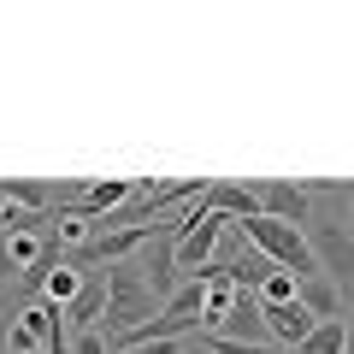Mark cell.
I'll list each match as a JSON object with an SVG mask.
<instances>
[{
  "label": "cell",
  "instance_id": "obj_1",
  "mask_svg": "<svg viewBox=\"0 0 354 354\" xmlns=\"http://www.w3.org/2000/svg\"><path fill=\"white\" fill-rule=\"evenodd\" d=\"M242 236H248V248H260L266 260L278 266V272H290V278H325L319 272V254H313V236H307L301 225H283V218H248V225H236Z\"/></svg>",
  "mask_w": 354,
  "mask_h": 354
},
{
  "label": "cell",
  "instance_id": "obj_2",
  "mask_svg": "<svg viewBox=\"0 0 354 354\" xmlns=\"http://www.w3.org/2000/svg\"><path fill=\"white\" fill-rule=\"evenodd\" d=\"M136 272H142V283H148V295H153L160 307L171 301L177 290H183V283H177V272H183V266H177V218H171V225H153V230H148Z\"/></svg>",
  "mask_w": 354,
  "mask_h": 354
},
{
  "label": "cell",
  "instance_id": "obj_3",
  "mask_svg": "<svg viewBox=\"0 0 354 354\" xmlns=\"http://www.w3.org/2000/svg\"><path fill=\"white\" fill-rule=\"evenodd\" d=\"M307 236H313L319 272L330 283H354V230H342V218H337V225H313Z\"/></svg>",
  "mask_w": 354,
  "mask_h": 354
},
{
  "label": "cell",
  "instance_id": "obj_4",
  "mask_svg": "<svg viewBox=\"0 0 354 354\" xmlns=\"http://www.w3.org/2000/svg\"><path fill=\"white\" fill-rule=\"evenodd\" d=\"M260 213L283 225H313V189L307 183H260Z\"/></svg>",
  "mask_w": 354,
  "mask_h": 354
},
{
  "label": "cell",
  "instance_id": "obj_5",
  "mask_svg": "<svg viewBox=\"0 0 354 354\" xmlns=\"http://www.w3.org/2000/svg\"><path fill=\"white\" fill-rule=\"evenodd\" d=\"M313 330H319V319L307 313L301 301H290V307H266V337H272V342H283L290 354L301 348V342L313 337Z\"/></svg>",
  "mask_w": 354,
  "mask_h": 354
},
{
  "label": "cell",
  "instance_id": "obj_6",
  "mask_svg": "<svg viewBox=\"0 0 354 354\" xmlns=\"http://www.w3.org/2000/svg\"><path fill=\"white\" fill-rule=\"evenodd\" d=\"M201 207H213V213L248 225V218H260V189H242V183H207V201Z\"/></svg>",
  "mask_w": 354,
  "mask_h": 354
},
{
  "label": "cell",
  "instance_id": "obj_7",
  "mask_svg": "<svg viewBox=\"0 0 354 354\" xmlns=\"http://www.w3.org/2000/svg\"><path fill=\"white\" fill-rule=\"evenodd\" d=\"M101 313H106V272H88L83 295L65 307V325H71V330H95V325H101Z\"/></svg>",
  "mask_w": 354,
  "mask_h": 354
},
{
  "label": "cell",
  "instance_id": "obj_8",
  "mask_svg": "<svg viewBox=\"0 0 354 354\" xmlns=\"http://www.w3.org/2000/svg\"><path fill=\"white\" fill-rule=\"evenodd\" d=\"M83 283H88V266H77V260H59L41 278V301H53V307H71L77 295H83Z\"/></svg>",
  "mask_w": 354,
  "mask_h": 354
},
{
  "label": "cell",
  "instance_id": "obj_9",
  "mask_svg": "<svg viewBox=\"0 0 354 354\" xmlns=\"http://www.w3.org/2000/svg\"><path fill=\"white\" fill-rule=\"evenodd\" d=\"M301 307L319 319V325H330V319H342V290L330 278H307L301 283Z\"/></svg>",
  "mask_w": 354,
  "mask_h": 354
},
{
  "label": "cell",
  "instance_id": "obj_10",
  "mask_svg": "<svg viewBox=\"0 0 354 354\" xmlns=\"http://www.w3.org/2000/svg\"><path fill=\"white\" fill-rule=\"evenodd\" d=\"M260 307H290V301H301V278H290V272H272V278L260 283Z\"/></svg>",
  "mask_w": 354,
  "mask_h": 354
},
{
  "label": "cell",
  "instance_id": "obj_11",
  "mask_svg": "<svg viewBox=\"0 0 354 354\" xmlns=\"http://www.w3.org/2000/svg\"><path fill=\"white\" fill-rule=\"evenodd\" d=\"M295 354H348V337H342V319H330V325H319L313 337L301 342Z\"/></svg>",
  "mask_w": 354,
  "mask_h": 354
},
{
  "label": "cell",
  "instance_id": "obj_12",
  "mask_svg": "<svg viewBox=\"0 0 354 354\" xmlns=\"http://www.w3.org/2000/svg\"><path fill=\"white\" fill-rule=\"evenodd\" d=\"M6 207H30V213H48V183H0Z\"/></svg>",
  "mask_w": 354,
  "mask_h": 354
},
{
  "label": "cell",
  "instance_id": "obj_13",
  "mask_svg": "<svg viewBox=\"0 0 354 354\" xmlns=\"http://www.w3.org/2000/svg\"><path fill=\"white\" fill-rule=\"evenodd\" d=\"M213 354H283V348H272V342H225V337H201Z\"/></svg>",
  "mask_w": 354,
  "mask_h": 354
},
{
  "label": "cell",
  "instance_id": "obj_14",
  "mask_svg": "<svg viewBox=\"0 0 354 354\" xmlns=\"http://www.w3.org/2000/svg\"><path fill=\"white\" fill-rule=\"evenodd\" d=\"M71 354H113V342H106L101 330H77V337H71Z\"/></svg>",
  "mask_w": 354,
  "mask_h": 354
},
{
  "label": "cell",
  "instance_id": "obj_15",
  "mask_svg": "<svg viewBox=\"0 0 354 354\" xmlns=\"http://www.w3.org/2000/svg\"><path fill=\"white\" fill-rule=\"evenodd\" d=\"M183 348H189V337H160V342H142L130 354H183Z\"/></svg>",
  "mask_w": 354,
  "mask_h": 354
},
{
  "label": "cell",
  "instance_id": "obj_16",
  "mask_svg": "<svg viewBox=\"0 0 354 354\" xmlns=\"http://www.w3.org/2000/svg\"><path fill=\"white\" fill-rule=\"evenodd\" d=\"M12 278V254H6V236H0V283Z\"/></svg>",
  "mask_w": 354,
  "mask_h": 354
},
{
  "label": "cell",
  "instance_id": "obj_17",
  "mask_svg": "<svg viewBox=\"0 0 354 354\" xmlns=\"http://www.w3.org/2000/svg\"><path fill=\"white\" fill-rule=\"evenodd\" d=\"M342 337H348V354H354V313L342 319Z\"/></svg>",
  "mask_w": 354,
  "mask_h": 354
},
{
  "label": "cell",
  "instance_id": "obj_18",
  "mask_svg": "<svg viewBox=\"0 0 354 354\" xmlns=\"http://www.w3.org/2000/svg\"><path fill=\"white\" fill-rule=\"evenodd\" d=\"M183 354H213V348H207L201 337H189V348H183Z\"/></svg>",
  "mask_w": 354,
  "mask_h": 354
},
{
  "label": "cell",
  "instance_id": "obj_19",
  "mask_svg": "<svg viewBox=\"0 0 354 354\" xmlns=\"http://www.w3.org/2000/svg\"><path fill=\"white\" fill-rule=\"evenodd\" d=\"M0 354H12V348H6V325H0Z\"/></svg>",
  "mask_w": 354,
  "mask_h": 354
},
{
  "label": "cell",
  "instance_id": "obj_20",
  "mask_svg": "<svg viewBox=\"0 0 354 354\" xmlns=\"http://www.w3.org/2000/svg\"><path fill=\"white\" fill-rule=\"evenodd\" d=\"M348 207H354V189H348ZM348 230H354V225H348Z\"/></svg>",
  "mask_w": 354,
  "mask_h": 354
}]
</instances>
